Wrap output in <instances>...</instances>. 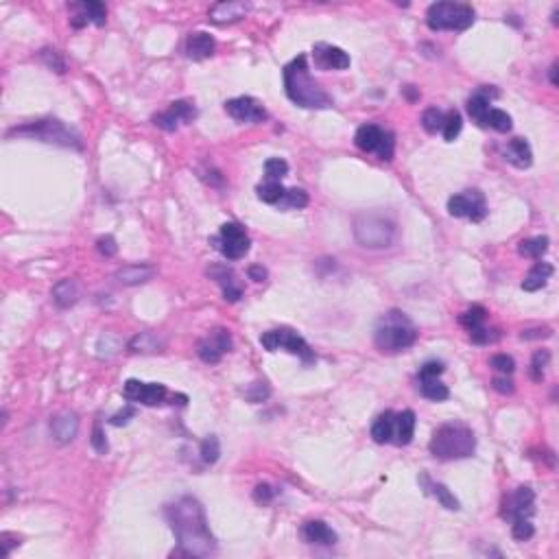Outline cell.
Returning a JSON list of instances; mask_svg holds the SVG:
<instances>
[{"label": "cell", "instance_id": "8fae6325", "mask_svg": "<svg viewBox=\"0 0 559 559\" xmlns=\"http://www.w3.org/2000/svg\"><path fill=\"white\" fill-rule=\"evenodd\" d=\"M123 395L129 402H138V405H145V407H157L166 400L169 391L164 385H159V383H143V381L131 378V381H127L123 387Z\"/></svg>", "mask_w": 559, "mask_h": 559}, {"label": "cell", "instance_id": "681fc988", "mask_svg": "<svg viewBox=\"0 0 559 559\" xmlns=\"http://www.w3.org/2000/svg\"><path fill=\"white\" fill-rule=\"evenodd\" d=\"M39 57H42L44 62H46V66L53 68L55 72H64L66 64H64V59L59 57V53H57L55 48H44L42 53H39Z\"/></svg>", "mask_w": 559, "mask_h": 559}, {"label": "cell", "instance_id": "cb8c5ba5", "mask_svg": "<svg viewBox=\"0 0 559 559\" xmlns=\"http://www.w3.org/2000/svg\"><path fill=\"white\" fill-rule=\"evenodd\" d=\"M155 275V269L151 265H145V263H140V265H125L123 269H118L116 271V280L121 284L125 287H138V284H145L149 282V280Z\"/></svg>", "mask_w": 559, "mask_h": 559}, {"label": "cell", "instance_id": "30bf717a", "mask_svg": "<svg viewBox=\"0 0 559 559\" xmlns=\"http://www.w3.org/2000/svg\"><path fill=\"white\" fill-rule=\"evenodd\" d=\"M448 212L456 218H470L478 223L487 216V204L481 190H466L448 199Z\"/></svg>", "mask_w": 559, "mask_h": 559}, {"label": "cell", "instance_id": "816d5d0a", "mask_svg": "<svg viewBox=\"0 0 559 559\" xmlns=\"http://www.w3.org/2000/svg\"><path fill=\"white\" fill-rule=\"evenodd\" d=\"M444 374V363H437V361H430V363H426L424 367H419V381H422V378H439Z\"/></svg>", "mask_w": 559, "mask_h": 559}, {"label": "cell", "instance_id": "7bdbcfd3", "mask_svg": "<svg viewBox=\"0 0 559 559\" xmlns=\"http://www.w3.org/2000/svg\"><path fill=\"white\" fill-rule=\"evenodd\" d=\"M218 454H221V444H218V437L210 435L202 442V459L206 463H216Z\"/></svg>", "mask_w": 559, "mask_h": 559}, {"label": "cell", "instance_id": "f907efd6", "mask_svg": "<svg viewBox=\"0 0 559 559\" xmlns=\"http://www.w3.org/2000/svg\"><path fill=\"white\" fill-rule=\"evenodd\" d=\"M96 249H98V254L101 256H105V258H112V256H116V251H118V245H116V238L114 236H101L96 241Z\"/></svg>", "mask_w": 559, "mask_h": 559}, {"label": "cell", "instance_id": "603a6c76", "mask_svg": "<svg viewBox=\"0 0 559 559\" xmlns=\"http://www.w3.org/2000/svg\"><path fill=\"white\" fill-rule=\"evenodd\" d=\"M505 159L515 169H529L533 164V151L525 138H513L505 147Z\"/></svg>", "mask_w": 559, "mask_h": 559}, {"label": "cell", "instance_id": "8992f818", "mask_svg": "<svg viewBox=\"0 0 559 559\" xmlns=\"http://www.w3.org/2000/svg\"><path fill=\"white\" fill-rule=\"evenodd\" d=\"M11 136H20V138H33V140H42V143L48 145H57V147H66V149H81V136H79L77 129H72L70 125H66L64 121H57V118H44V121H35L22 127H15L7 133Z\"/></svg>", "mask_w": 559, "mask_h": 559}, {"label": "cell", "instance_id": "c3c4849f", "mask_svg": "<svg viewBox=\"0 0 559 559\" xmlns=\"http://www.w3.org/2000/svg\"><path fill=\"white\" fill-rule=\"evenodd\" d=\"M90 444H92V448H94L98 454H105V452L110 450L107 439H105V433H103L101 424H94V428H92V437H90Z\"/></svg>", "mask_w": 559, "mask_h": 559}, {"label": "cell", "instance_id": "7a4b0ae2", "mask_svg": "<svg viewBox=\"0 0 559 559\" xmlns=\"http://www.w3.org/2000/svg\"><path fill=\"white\" fill-rule=\"evenodd\" d=\"M284 90L287 96L299 107L326 110L332 107V96L310 77L306 55H297L284 66Z\"/></svg>", "mask_w": 559, "mask_h": 559}, {"label": "cell", "instance_id": "bcb514c9", "mask_svg": "<svg viewBox=\"0 0 559 559\" xmlns=\"http://www.w3.org/2000/svg\"><path fill=\"white\" fill-rule=\"evenodd\" d=\"M489 365L496 371H501V374H511L515 369V361H513L511 356H507V354H494L489 358Z\"/></svg>", "mask_w": 559, "mask_h": 559}, {"label": "cell", "instance_id": "83f0119b", "mask_svg": "<svg viewBox=\"0 0 559 559\" xmlns=\"http://www.w3.org/2000/svg\"><path fill=\"white\" fill-rule=\"evenodd\" d=\"M489 92L487 88L483 90H478L476 94L470 96V101H468V114L472 116V121L476 125H481V127H487V114H489Z\"/></svg>", "mask_w": 559, "mask_h": 559}, {"label": "cell", "instance_id": "8d00e7d4", "mask_svg": "<svg viewBox=\"0 0 559 559\" xmlns=\"http://www.w3.org/2000/svg\"><path fill=\"white\" fill-rule=\"evenodd\" d=\"M487 127H492L494 131L507 133V131L511 129V116H509L505 110L492 107L489 114H487Z\"/></svg>", "mask_w": 559, "mask_h": 559}, {"label": "cell", "instance_id": "d590c367", "mask_svg": "<svg viewBox=\"0 0 559 559\" xmlns=\"http://www.w3.org/2000/svg\"><path fill=\"white\" fill-rule=\"evenodd\" d=\"M461 127H463V118L456 110H450L444 114V127H442V133L446 138V143H452V140L461 133Z\"/></svg>", "mask_w": 559, "mask_h": 559}, {"label": "cell", "instance_id": "52a82bcc", "mask_svg": "<svg viewBox=\"0 0 559 559\" xmlns=\"http://www.w3.org/2000/svg\"><path fill=\"white\" fill-rule=\"evenodd\" d=\"M426 25L430 31H466L474 25V9L466 3H433Z\"/></svg>", "mask_w": 559, "mask_h": 559}, {"label": "cell", "instance_id": "db71d44e", "mask_svg": "<svg viewBox=\"0 0 559 559\" xmlns=\"http://www.w3.org/2000/svg\"><path fill=\"white\" fill-rule=\"evenodd\" d=\"M254 389H256L254 393H251V391H247V393H245L251 402H263L265 397L269 395V389L265 387V383H254Z\"/></svg>", "mask_w": 559, "mask_h": 559}, {"label": "cell", "instance_id": "4fadbf2b", "mask_svg": "<svg viewBox=\"0 0 559 559\" xmlns=\"http://www.w3.org/2000/svg\"><path fill=\"white\" fill-rule=\"evenodd\" d=\"M197 118V107L190 101H175L166 112H159L153 116V125L164 129V131H175L179 125H188Z\"/></svg>", "mask_w": 559, "mask_h": 559}, {"label": "cell", "instance_id": "ffe728a7", "mask_svg": "<svg viewBox=\"0 0 559 559\" xmlns=\"http://www.w3.org/2000/svg\"><path fill=\"white\" fill-rule=\"evenodd\" d=\"M208 275L214 280V282L221 284L223 297L228 299V302H238V299H241L243 291H241V287L236 284V275H234V271L230 267H225V265H214V267L208 269Z\"/></svg>", "mask_w": 559, "mask_h": 559}, {"label": "cell", "instance_id": "7c38bea8", "mask_svg": "<svg viewBox=\"0 0 559 559\" xmlns=\"http://www.w3.org/2000/svg\"><path fill=\"white\" fill-rule=\"evenodd\" d=\"M232 350V336L225 328H216L197 343V354L204 363H218Z\"/></svg>", "mask_w": 559, "mask_h": 559}, {"label": "cell", "instance_id": "74e56055", "mask_svg": "<svg viewBox=\"0 0 559 559\" xmlns=\"http://www.w3.org/2000/svg\"><path fill=\"white\" fill-rule=\"evenodd\" d=\"M548 361H551V352L548 350H537L531 358V378L535 383H540L544 378V371L548 367Z\"/></svg>", "mask_w": 559, "mask_h": 559}, {"label": "cell", "instance_id": "d6a6232c", "mask_svg": "<svg viewBox=\"0 0 559 559\" xmlns=\"http://www.w3.org/2000/svg\"><path fill=\"white\" fill-rule=\"evenodd\" d=\"M422 483L426 485V492H430L439 503H442V507H446V509H450V511H456L459 507V501L454 498V494L446 487V485H442V483H430L428 481V476H422Z\"/></svg>", "mask_w": 559, "mask_h": 559}, {"label": "cell", "instance_id": "91938a15", "mask_svg": "<svg viewBox=\"0 0 559 559\" xmlns=\"http://www.w3.org/2000/svg\"><path fill=\"white\" fill-rule=\"evenodd\" d=\"M551 84H553V86H557V84H559V81H557V64H553V66H551Z\"/></svg>", "mask_w": 559, "mask_h": 559}, {"label": "cell", "instance_id": "9a60e30c", "mask_svg": "<svg viewBox=\"0 0 559 559\" xmlns=\"http://www.w3.org/2000/svg\"><path fill=\"white\" fill-rule=\"evenodd\" d=\"M70 11H72L70 25L74 29H81L88 22H92L96 27H103L107 22V9H105L103 3H96V0H88V3H74V5H70Z\"/></svg>", "mask_w": 559, "mask_h": 559}, {"label": "cell", "instance_id": "e0dca14e", "mask_svg": "<svg viewBox=\"0 0 559 559\" xmlns=\"http://www.w3.org/2000/svg\"><path fill=\"white\" fill-rule=\"evenodd\" d=\"M535 494L531 487L522 485V487H518L511 496H509V501L505 505V515L511 518V522L513 520H520V518H531L535 513Z\"/></svg>", "mask_w": 559, "mask_h": 559}, {"label": "cell", "instance_id": "11a10c76", "mask_svg": "<svg viewBox=\"0 0 559 559\" xmlns=\"http://www.w3.org/2000/svg\"><path fill=\"white\" fill-rule=\"evenodd\" d=\"M136 415V409L133 407H127L125 411H121V413H116L110 422L114 424V426H123V424H127L129 422V417H133Z\"/></svg>", "mask_w": 559, "mask_h": 559}, {"label": "cell", "instance_id": "6da1fadb", "mask_svg": "<svg viewBox=\"0 0 559 559\" xmlns=\"http://www.w3.org/2000/svg\"><path fill=\"white\" fill-rule=\"evenodd\" d=\"M166 520L177 537L179 548L171 557H208L216 553V540L208 527L206 509L195 496H182L175 503H169Z\"/></svg>", "mask_w": 559, "mask_h": 559}, {"label": "cell", "instance_id": "277c9868", "mask_svg": "<svg viewBox=\"0 0 559 559\" xmlns=\"http://www.w3.org/2000/svg\"><path fill=\"white\" fill-rule=\"evenodd\" d=\"M428 450L435 459L454 461V459H468L476 450V437L466 424H444L433 433Z\"/></svg>", "mask_w": 559, "mask_h": 559}, {"label": "cell", "instance_id": "7dc6e473", "mask_svg": "<svg viewBox=\"0 0 559 559\" xmlns=\"http://www.w3.org/2000/svg\"><path fill=\"white\" fill-rule=\"evenodd\" d=\"M492 332L494 330H489L485 326H478V328L470 330V338H472V343H476V346H487V343H494L498 338V334H492Z\"/></svg>", "mask_w": 559, "mask_h": 559}, {"label": "cell", "instance_id": "f35d334b", "mask_svg": "<svg viewBox=\"0 0 559 559\" xmlns=\"http://www.w3.org/2000/svg\"><path fill=\"white\" fill-rule=\"evenodd\" d=\"M280 206H282V208L302 210V208L308 206V195H306V190H302V188H287L284 199H282V202H280Z\"/></svg>", "mask_w": 559, "mask_h": 559}, {"label": "cell", "instance_id": "ba28073f", "mask_svg": "<svg viewBox=\"0 0 559 559\" xmlns=\"http://www.w3.org/2000/svg\"><path fill=\"white\" fill-rule=\"evenodd\" d=\"M261 346H263L267 352L287 350L289 354H295V356L302 358L304 363H313V361H315V354H313L310 346H308L297 332H293V330H289V328H275V330L265 332V334L261 336Z\"/></svg>", "mask_w": 559, "mask_h": 559}, {"label": "cell", "instance_id": "d6986e66", "mask_svg": "<svg viewBox=\"0 0 559 559\" xmlns=\"http://www.w3.org/2000/svg\"><path fill=\"white\" fill-rule=\"evenodd\" d=\"M51 430H53V437L57 439L59 444H70L72 439L77 437L79 433V417L77 413L72 411H62L53 417L51 422Z\"/></svg>", "mask_w": 559, "mask_h": 559}, {"label": "cell", "instance_id": "6f0895ef", "mask_svg": "<svg viewBox=\"0 0 559 559\" xmlns=\"http://www.w3.org/2000/svg\"><path fill=\"white\" fill-rule=\"evenodd\" d=\"M551 334H553V332H551V328H548V326H544V328H535V330H522V334H520V336H522V338H527V341H529V338H548Z\"/></svg>", "mask_w": 559, "mask_h": 559}, {"label": "cell", "instance_id": "ac0fdd59", "mask_svg": "<svg viewBox=\"0 0 559 559\" xmlns=\"http://www.w3.org/2000/svg\"><path fill=\"white\" fill-rule=\"evenodd\" d=\"M249 11L247 3H238V0H228V3H216L210 9V20L214 25H232L243 20Z\"/></svg>", "mask_w": 559, "mask_h": 559}, {"label": "cell", "instance_id": "7402d4cb", "mask_svg": "<svg viewBox=\"0 0 559 559\" xmlns=\"http://www.w3.org/2000/svg\"><path fill=\"white\" fill-rule=\"evenodd\" d=\"M302 535L308 544H317V546L336 544V533L324 520H308L302 529Z\"/></svg>", "mask_w": 559, "mask_h": 559}, {"label": "cell", "instance_id": "ee69618b", "mask_svg": "<svg viewBox=\"0 0 559 559\" xmlns=\"http://www.w3.org/2000/svg\"><path fill=\"white\" fill-rule=\"evenodd\" d=\"M511 533H513L515 540H520V542L531 540L533 533H535V527H533V522H531V518H520V520H513V525H511Z\"/></svg>", "mask_w": 559, "mask_h": 559}, {"label": "cell", "instance_id": "836d02e7", "mask_svg": "<svg viewBox=\"0 0 559 559\" xmlns=\"http://www.w3.org/2000/svg\"><path fill=\"white\" fill-rule=\"evenodd\" d=\"M256 192H258V199H261V202H265V204H271V206H280V202H282L284 199V192H287V188L280 184V182H273V179H267L265 184H261L256 188Z\"/></svg>", "mask_w": 559, "mask_h": 559}, {"label": "cell", "instance_id": "f546056e", "mask_svg": "<svg viewBox=\"0 0 559 559\" xmlns=\"http://www.w3.org/2000/svg\"><path fill=\"white\" fill-rule=\"evenodd\" d=\"M551 275H553V265H548V263H537V265L527 273V277L522 280V289L529 291V293L540 291V289L546 287V282H548V277H551Z\"/></svg>", "mask_w": 559, "mask_h": 559}, {"label": "cell", "instance_id": "4316f807", "mask_svg": "<svg viewBox=\"0 0 559 559\" xmlns=\"http://www.w3.org/2000/svg\"><path fill=\"white\" fill-rule=\"evenodd\" d=\"M77 299H79L77 280L66 277V280H59V282L53 287V302L59 308H70L72 304H77Z\"/></svg>", "mask_w": 559, "mask_h": 559}, {"label": "cell", "instance_id": "2e32d148", "mask_svg": "<svg viewBox=\"0 0 559 559\" xmlns=\"http://www.w3.org/2000/svg\"><path fill=\"white\" fill-rule=\"evenodd\" d=\"M313 57H315V66L322 70H346L350 68V55L332 44L319 42L313 46Z\"/></svg>", "mask_w": 559, "mask_h": 559}, {"label": "cell", "instance_id": "484cf974", "mask_svg": "<svg viewBox=\"0 0 559 559\" xmlns=\"http://www.w3.org/2000/svg\"><path fill=\"white\" fill-rule=\"evenodd\" d=\"M415 435V413L411 409L395 415V426H393V444L407 446Z\"/></svg>", "mask_w": 559, "mask_h": 559}, {"label": "cell", "instance_id": "9f6ffc18", "mask_svg": "<svg viewBox=\"0 0 559 559\" xmlns=\"http://www.w3.org/2000/svg\"><path fill=\"white\" fill-rule=\"evenodd\" d=\"M492 387L498 391V393H513V383L509 381V378H494L492 381Z\"/></svg>", "mask_w": 559, "mask_h": 559}, {"label": "cell", "instance_id": "ab89813d", "mask_svg": "<svg viewBox=\"0 0 559 559\" xmlns=\"http://www.w3.org/2000/svg\"><path fill=\"white\" fill-rule=\"evenodd\" d=\"M485 317H487V310H485L483 306H472V308H468L461 317H459V322H461L463 328L474 330V328H478V326H483Z\"/></svg>", "mask_w": 559, "mask_h": 559}, {"label": "cell", "instance_id": "f6af8a7d", "mask_svg": "<svg viewBox=\"0 0 559 559\" xmlns=\"http://www.w3.org/2000/svg\"><path fill=\"white\" fill-rule=\"evenodd\" d=\"M393 151H395V136L391 131H385V138H383L381 147H378L376 155L381 157L383 162H389V159H393Z\"/></svg>", "mask_w": 559, "mask_h": 559}, {"label": "cell", "instance_id": "e575fe53", "mask_svg": "<svg viewBox=\"0 0 559 559\" xmlns=\"http://www.w3.org/2000/svg\"><path fill=\"white\" fill-rule=\"evenodd\" d=\"M518 251H520V256H527V258L537 261V258H542L548 251V238L546 236L527 238V241H522L520 245H518Z\"/></svg>", "mask_w": 559, "mask_h": 559}, {"label": "cell", "instance_id": "680465c9", "mask_svg": "<svg viewBox=\"0 0 559 559\" xmlns=\"http://www.w3.org/2000/svg\"><path fill=\"white\" fill-rule=\"evenodd\" d=\"M247 275H249V280H254V282H265V280H267V269L261 267V265H251Z\"/></svg>", "mask_w": 559, "mask_h": 559}, {"label": "cell", "instance_id": "d4e9b609", "mask_svg": "<svg viewBox=\"0 0 559 559\" xmlns=\"http://www.w3.org/2000/svg\"><path fill=\"white\" fill-rule=\"evenodd\" d=\"M385 131L387 129L378 127V125H363V127H358V131L354 136V143L365 153H376L383 143V138H385Z\"/></svg>", "mask_w": 559, "mask_h": 559}, {"label": "cell", "instance_id": "5bb4252c", "mask_svg": "<svg viewBox=\"0 0 559 559\" xmlns=\"http://www.w3.org/2000/svg\"><path fill=\"white\" fill-rule=\"evenodd\" d=\"M225 112L236 123H263L267 118V110L256 101L254 96H236L225 103Z\"/></svg>", "mask_w": 559, "mask_h": 559}, {"label": "cell", "instance_id": "44dd1931", "mask_svg": "<svg viewBox=\"0 0 559 559\" xmlns=\"http://www.w3.org/2000/svg\"><path fill=\"white\" fill-rule=\"evenodd\" d=\"M214 53V37L204 31H195L186 39V55L195 62H202V59L212 57Z\"/></svg>", "mask_w": 559, "mask_h": 559}, {"label": "cell", "instance_id": "5b68a950", "mask_svg": "<svg viewBox=\"0 0 559 559\" xmlns=\"http://www.w3.org/2000/svg\"><path fill=\"white\" fill-rule=\"evenodd\" d=\"M395 221L381 212H365L354 218V238L365 249H387L395 243Z\"/></svg>", "mask_w": 559, "mask_h": 559}, {"label": "cell", "instance_id": "b9f144b4", "mask_svg": "<svg viewBox=\"0 0 559 559\" xmlns=\"http://www.w3.org/2000/svg\"><path fill=\"white\" fill-rule=\"evenodd\" d=\"M289 173V164L284 162L282 157H269L265 162V175L267 179H273V182H280L284 175Z\"/></svg>", "mask_w": 559, "mask_h": 559}, {"label": "cell", "instance_id": "1f68e13d", "mask_svg": "<svg viewBox=\"0 0 559 559\" xmlns=\"http://www.w3.org/2000/svg\"><path fill=\"white\" fill-rule=\"evenodd\" d=\"M419 391L433 402H444L450 397V389L439 381V378H422V381H419Z\"/></svg>", "mask_w": 559, "mask_h": 559}, {"label": "cell", "instance_id": "60d3db41", "mask_svg": "<svg viewBox=\"0 0 559 559\" xmlns=\"http://www.w3.org/2000/svg\"><path fill=\"white\" fill-rule=\"evenodd\" d=\"M422 127H424L428 133L442 131V127H444V112H439L437 107H428V110L422 114Z\"/></svg>", "mask_w": 559, "mask_h": 559}, {"label": "cell", "instance_id": "f5cc1de1", "mask_svg": "<svg viewBox=\"0 0 559 559\" xmlns=\"http://www.w3.org/2000/svg\"><path fill=\"white\" fill-rule=\"evenodd\" d=\"M273 496H275V492H273L271 485H267V483L258 485V487L254 489V498H256L258 503H271V501H273Z\"/></svg>", "mask_w": 559, "mask_h": 559}, {"label": "cell", "instance_id": "f1b7e54d", "mask_svg": "<svg viewBox=\"0 0 559 559\" xmlns=\"http://www.w3.org/2000/svg\"><path fill=\"white\" fill-rule=\"evenodd\" d=\"M393 426H395V413L385 411L383 415H378V419L371 424V439L376 444L393 442Z\"/></svg>", "mask_w": 559, "mask_h": 559}, {"label": "cell", "instance_id": "4dcf8cb0", "mask_svg": "<svg viewBox=\"0 0 559 559\" xmlns=\"http://www.w3.org/2000/svg\"><path fill=\"white\" fill-rule=\"evenodd\" d=\"M164 346V341L159 338L155 332H140L138 336H133L129 341V352H143V354H151V352H159Z\"/></svg>", "mask_w": 559, "mask_h": 559}, {"label": "cell", "instance_id": "3957f363", "mask_svg": "<svg viewBox=\"0 0 559 559\" xmlns=\"http://www.w3.org/2000/svg\"><path fill=\"white\" fill-rule=\"evenodd\" d=\"M417 338V330L402 310H389L378 319L374 343L383 354H400L409 350Z\"/></svg>", "mask_w": 559, "mask_h": 559}, {"label": "cell", "instance_id": "9c48e42d", "mask_svg": "<svg viewBox=\"0 0 559 559\" xmlns=\"http://www.w3.org/2000/svg\"><path fill=\"white\" fill-rule=\"evenodd\" d=\"M216 243V249L221 251L228 261H241L243 256H247L249 247H251V241L245 232V228L241 223H223L221 225V232L214 238Z\"/></svg>", "mask_w": 559, "mask_h": 559}]
</instances>
